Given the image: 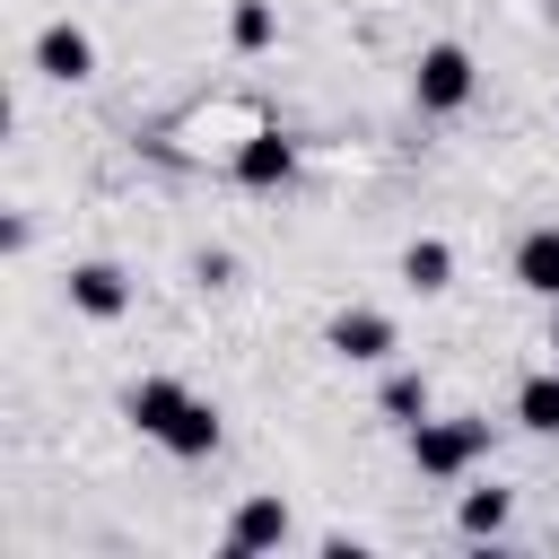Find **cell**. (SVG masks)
Returning a JSON list of instances; mask_svg holds the SVG:
<instances>
[{
	"mask_svg": "<svg viewBox=\"0 0 559 559\" xmlns=\"http://www.w3.org/2000/svg\"><path fill=\"white\" fill-rule=\"evenodd\" d=\"M122 411H131V428H140L148 445H166V454H183V463L218 454V411H210L192 384H175V376H140Z\"/></svg>",
	"mask_w": 559,
	"mask_h": 559,
	"instance_id": "obj_1",
	"label": "cell"
},
{
	"mask_svg": "<svg viewBox=\"0 0 559 559\" xmlns=\"http://www.w3.org/2000/svg\"><path fill=\"white\" fill-rule=\"evenodd\" d=\"M480 454H489V419H419V428H411L419 480H463Z\"/></svg>",
	"mask_w": 559,
	"mask_h": 559,
	"instance_id": "obj_2",
	"label": "cell"
},
{
	"mask_svg": "<svg viewBox=\"0 0 559 559\" xmlns=\"http://www.w3.org/2000/svg\"><path fill=\"white\" fill-rule=\"evenodd\" d=\"M472 87H480V70H472L463 44H428V52L411 61V105H419V114H463Z\"/></svg>",
	"mask_w": 559,
	"mask_h": 559,
	"instance_id": "obj_3",
	"label": "cell"
},
{
	"mask_svg": "<svg viewBox=\"0 0 559 559\" xmlns=\"http://www.w3.org/2000/svg\"><path fill=\"white\" fill-rule=\"evenodd\" d=\"M35 70H44L52 87H79V79H96V35H87L79 17H52V26L35 35Z\"/></svg>",
	"mask_w": 559,
	"mask_h": 559,
	"instance_id": "obj_4",
	"label": "cell"
},
{
	"mask_svg": "<svg viewBox=\"0 0 559 559\" xmlns=\"http://www.w3.org/2000/svg\"><path fill=\"white\" fill-rule=\"evenodd\" d=\"M227 175H236L245 192H280V183L297 175V140H288V131H245L236 157H227Z\"/></svg>",
	"mask_w": 559,
	"mask_h": 559,
	"instance_id": "obj_5",
	"label": "cell"
},
{
	"mask_svg": "<svg viewBox=\"0 0 559 559\" xmlns=\"http://www.w3.org/2000/svg\"><path fill=\"white\" fill-rule=\"evenodd\" d=\"M323 341H332V358H349V367H384L402 332H393V314H376V306H341Z\"/></svg>",
	"mask_w": 559,
	"mask_h": 559,
	"instance_id": "obj_6",
	"label": "cell"
},
{
	"mask_svg": "<svg viewBox=\"0 0 559 559\" xmlns=\"http://www.w3.org/2000/svg\"><path fill=\"white\" fill-rule=\"evenodd\" d=\"M70 306L87 323H114V314H131V280L114 262H70Z\"/></svg>",
	"mask_w": 559,
	"mask_h": 559,
	"instance_id": "obj_7",
	"label": "cell"
},
{
	"mask_svg": "<svg viewBox=\"0 0 559 559\" xmlns=\"http://www.w3.org/2000/svg\"><path fill=\"white\" fill-rule=\"evenodd\" d=\"M288 542V507L280 498H245L227 515V559H253V550H280Z\"/></svg>",
	"mask_w": 559,
	"mask_h": 559,
	"instance_id": "obj_8",
	"label": "cell"
},
{
	"mask_svg": "<svg viewBox=\"0 0 559 559\" xmlns=\"http://www.w3.org/2000/svg\"><path fill=\"white\" fill-rule=\"evenodd\" d=\"M515 288H533V297L559 306V227H524V245H515Z\"/></svg>",
	"mask_w": 559,
	"mask_h": 559,
	"instance_id": "obj_9",
	"label": "cell"
},
{
	"mask_svg": "<svg viewBox=\"0 0 559 559\" xmlns=\"http://www.w3.org/2000/svg\"><path fill=\"white\" fill-rule=\"evenodd\" d=\"M402 288H419V297L454 288V245H445V236H419V245H402Z\"/></svg>",
	"mask_w": 559,
	"mask_h": 559,
	"instance_id": "obj_10",
	"label": "cell"
},
{
	"mask_svg": "<svg viewBox=\"0 0 559 559\" xmlns=\"http://www.w3.org/2000/svg\"><path fill=\"white\" fill-rule=\"evenodd\" d=\"M376 411H384L393 428H419V419H428V376H419V367H393L384 393H376Z\"/></svg>",
	"mask_w": 559,
	"mask_h": 559,
	"instance_id": "obj_11",
	"label": "cell"
},
{
	"mask_svg": "<svg viewBox=\"0 0 559 559\" xmlns=\"http://www.w3.org/2000/svg\"><path fill=\"white\" fill-rule=\"evenodd\" d=\"M515 419H524L533 437H559V367H542V376L515 384Z\"/></svg>",
	"mask_w": 559,
	"mask_h": 559,
	"instance_id": "obj_12",
	"label": "cell"
},
{
	"mask_svg": "<svg viewBox=\"0 0 559 559\" xmlns=\"http://www.w3.org/2000/svg\"><path fill=\"white\" fill-rule=\"evenodd\" d=\"M507 515H515L507 489H463V515H454V524H463L472 542H489V533H507Z\"/></svg>",
	"mask_w": 559,
	"mask_h": 559,
	"instance_id": "obj_13",
	"label": "cell"
},
{
	"mask_svg": "<svg viewBox=\"0 0 559 559\" xmlns=\"http://www.w3.org/2000/svg\"><path fill=\"white\" fill-rule=\"evenodd\" d=\"M271 35H280L271 0H236V9H227V44H236V52H271Z\"/></svg>",
	"mask_w": 559,
	"mask_h": 559,
	"instance_id": "obj_14",
	"label": "cell"
},
{
	"mask_svg": "<svg viewBox=\"0 0 559 559\" xmlns=\"http://www.w3.org/2000/svg\"><path fill=\"white\" fill-rule=\"evenodd\" d=\"M550 349H559V306H550Z\"/></svg>",
	"mask_w": 559,
	"mask_h": 559,
	"instance_id": "obj_15",
	"label": "cell"
}]
</instances>
